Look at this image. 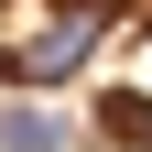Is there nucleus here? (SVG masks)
<instances>
[{
  "label": "nucleus",
  "mask_w": 152,
  "mask_h": 152,
  "mask_svg": "<svg viewBox=\"0 0 152 152\" xmlns=\"http://www.w3.org/2000/svg\"><path fill=\"white\" fill-rule=\"evenodd\" d=\"M109 11H120V0H54V22L22 33V44L0 54V76H11V87H65V76H87V65H98Z\"/></svg>",
  "instance_id": "1"
},
{
  "label": "nucleus",
  "mask_w": 152,
  "mask_h": 152,
  "mask_svg": "<svg viewBox=\"0 0 152 152\" xmlns=\"http://www.w3.org/2000/svg\"><path fill=\"white\" fill-rule=\"evenodd\" d=\"M65 130L44 120V109H0V152H54Z\"/></svg>",
  "instance_id": "2"
}]
</instances>
